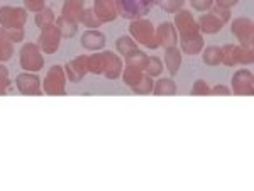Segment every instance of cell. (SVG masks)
Here are the masks:
<instances>
[{
	"mask_svg": "<svg viewBox=\"0 0 254 191\" xmlns=\"http://www.w3.org/2000/svg\"><path fill=\"white\" fill-rule=\"evenodd\" d=\"M210 95H215V96H231L232 92L229 87L225 85H215L214 88H210Z\"/></svg>",
	"mask_w": 254,
	"mask_h": 191,
	"instance_id": "ab89813d",
	"label": "cell"
},
{
	"mask_svg": "<svg viewBox=\"0 0 254 191\" xmlns=\"http://www.w3.org/2000/svg\"><path fill=\"white\" fill-rule=\"evenodd\" d=\"M105 56V70H104V76L107 80H117L121 78L122 75V58L119 54H116L114 51H102Z\"/></svg>",
	"mask_w": 254,
	"mask_h": 191,
	"instance_id": "9a60e30c",
	"label": "cell"
},
{
	"mask_svg": "<svg viewBox=\"0 0 254 191\" xmlns=\"http://www.w3.org/2000/svg\"><path fill=\"white\" fill-rule=\"evenodd\" d=\"M87 70L92 75H104L105 70V56L104 52H93V54L87 56Z\"/></svg>",
	"mask_w": 254,
	"mask_h": 191,
	"instance_id": "603a6c76",
	"label": "cell"
},
{
	"mask_svg": "<svg viewBox=\"0 0 254 191\" xmlns=\"http://www.w3.org/2000/svg\"><path fill=\"white\" fill-rule=\"evenodd\" d=\"M19 64L24 71L38 73L44 68V58L38 43H26L19 51Z\"/></svg>",
	"mask_w": 254,
	"mask_h": 191,
	"instance_id": "3957f363",
	"label": "cell"
},
{
	"mask_svg": "<svg viewBox=\"0 0 254 191\" xmlns=\"http://www.w3.org/2000/svg\"><path fill=\"white\" fill-rule=\"evenodd\" d=\"M80 24L87 27V29H98V27L102 26V22L98 20L93 9H83L81 17H80Z\"/></svg>",
	"mask_w": 254,
	"mask_h": 191,
	"instance_id": "f546056e",
	"label": "cell"
},
{
	"mask_svg": "<svg viewBox=\"0 0 254 191\" xmlns=\"http://www.w3.org/2000/svg\"><path fill=\"white\" fill-rule=\"evenodd\" d=\"M190 5L198 12H208L214 7V0H190Z\"/></svg>",
	"mask_w": 254,
	"mask_h": 191,
	"instance_id": "74e56055",
	"label": "cell"
},
{
	"mask_svg": "<svg viewBox=\"0 0 254 191\" xmlns=\"http://www.w3.org/2000/svg\"><path fill=\"white\" fill-rule=\"evenodd\" d=\"M12 54H14V43H10L5 38V34L2 32V27H0V63L9 61Z\"/></svg>",
	"mask_w": 254,
	"mask_h": 191,
	"instance_id": "f1b7e54d",
	"label": "cell"
},
{
	"mask_svg": "<svg viewBox=\"0 0 254 191\" xmlns=\"http://www.w3.org/2000/svg\"><path fill=\"white\" fill-rule=\"evenodd\" d=\"M64 73H66V80H69L71 83H78L85 78V75L88 73L87 70V56H76L75 59L68 61L64 64Z\"/></svg>",
	"mask_w": 254,
	"mask_h": 191,
	"instance_id": "4fadbf2b",
	"label": "cell"
},
{
	"mask_svg": "<svg viewBox=\"0 0 254 191\" xmlns=\"http://www.w3.org/2000/svg\"><path fill=\"white\" fill-rule=\"evenodd\" d=\"M60 43H61V32L55 24L41 29L38 44L44 54H55L60 49Z\"/></svg>",
	"mask_w": 254,
	"mask_h": 191,
	"instance_id": "8fae6325",
	"label": "cell"
},
{
	"mask_svg": "<svg viewBox=\"0 0 254 191\" xmlns=\"http://www.w3.org/2000/svg\"><path fill=\"white\" fill-rule=\"evenodd\" d=\"M122 81L127 85L129 88L136 87L139 81L142 80V76H144V71L142 70H137V68H132V66H124V70H122Z\"/></svg>",
	"mask_w": 254,
	"mask_h": 191,
	"instance_id": "4316f807",
	"label": "cell"
},
{
	"mask_svg": "<svg viewBox=\"0 0 254 191\" xmlns=\"http://www.w3.org/2000/svg\"><path fill=\"white\" fill-rule=\"evenodd\" d=\"M55 26L58 27L61 32V38H66V39H73L76 34H78V24L73 22V20H68L66 17L60 15L55 20Z\"/></svg>",
	"mask_w": 254,
	"mask_h": 191,
	"instance_id": "44dd1931",
	"label": "cell"
},
{
	"mask_svg": "<svg viewBox=\"0 0 254 191\" xmlns=\"http://www.w3.org/2000/svg\"><path fill=\"white\" fill-rule=\"evenodd\" d=\"M55 20H56L55 12H53V9H49V7H44L43 10H39L38 14L34 15V22L39 29H44V27H48V26H53Z\"/></svg>",
	"mask_w": 254,
	"mask_h": 191,
	"instance_id": "83f0119b",
	"label": "cell"
},
{
	"mask_svg": "<svg viewBox=\"0 0 254 191\" xmlns=\"http://www.w3.org/2000/svg\"><path fill=\"white\" fill-rule=\"evenodd\" d=\"M43 93L49 96L66 95V73L60 64H53L43 80Z\"/></svg>",
	"mask_w": 254,
	"mask_h": 191,
	"instance_id": "7a4b0ae2",
	"label": "cell"
},
{
	"mask_svg": "<svg viewBox=\"0 0 254 191\" xmlns=\"http://www.w3.org/2000/svg\"><path fill=\"white\" fill-rule=\"evenodd\" d=\"M2 32L5 34V38L9 39L10 43H14V44L22 43L24 38H26L24 27H10V29H5V27H2Z\"/></svg>",
	"mask_w": 254,
	"mask_h": 191,
	"instance_id": "e575fe53",
	"label": "cell"
},
{
	"mask_svg": "<svg viewBox=\"0 0 254 191\" xmlns=\"http://www.w3.org/2000/svg\"><path fill=\"white\" fill-rule=\"evenodd\" d=\"M119 17L127 20H136L149 14V7H146L141 0H116Z\"/></svg>",
	"mask_w": 254,
	"mask_h": 191,
	"instance_id": "9c48e42d",
	"label": "cell"
},
{
	"mask_svg": "<svg viewBox=\"0 0 254 191\" xmlns=\"http://www.w3.org/2000/svg\"><path fill=\"white\" fill-rule=\"evenodd\" d=\"M232 93L237 96L254 95V75L251 70H237L232 76Z\"/></svg>",
	"mask_w": 254,
	"mask_h": 191,
	"instance_id": "ba28073f",
	"label": "cell"
},
{
	"mask_svg": "<svg viewBox=\"0 0 254 191\" xmlns=\"http://www.w3.org/2000/svg\"><path fill=\"white\" fill-rule=\"evenodd\" d=\"M190 93L193 96H207V95H210V88H208V85L203 80H196L193 83V87H191Z\"/></svg>",
	"mask_w": 254,
	"mask_h": 191,
	"instance_id": "d590c367",
	"label": "cell"
},
{
	"mask_svg": "<svg viewBox=\"0 0 254 191\" xmlns=\"http://www.w3.org/2000/svg\"><path fill=\"white\" fill-rule=\"evenodd\" d=\"M187 0H156V3L161 7L163 10L168 14H175V12L182 10V7L185 5Z\"/></svg>",
	"mask_w": 254,
	"mask_h": 191,
	"instance_id": "836d02e7",
	"label": "cell"
},
{
	"mask_svg": "<svg viewBox=\"0 0 254 191\" xmlns=\"http://www.w3.org/2000/svg\"><path fill=\"white\" fill-rule=\"evenodd\" d=\"M182 54L183 52L176 46L166 48L165 49V66H166V70L170 71L171 76H175L176 73H178L180 66H182V58H183Z\"/></svg>",
	"mask_w": 254,
	"mask_h": 191,
	"instance_id": "d6986e66",
	"label": "cell"
},
{
	"mask_svg": "<svg viewBox=\"0 0 254 191\" xmlns=\"http://www.w3.org/2000/svg\"><path fill=\"white\" fill-rule=\"evenodd\" d=\"M15 87L19 93L27 96H41L43 95V88H41V78L36 73L24 71L15 76Z\"/></svg>",
	"mask_w": 254,
	"mask_h": 191,
	"instance_id": "30bf717a",
	"label": "cell"
},
{
	"mask_svg": "<svg viewBox=\"0 0 254 191\" xmlns=\"http://www.w3.org/2000/svg\"><path fill=\"white\" fill-rule=\"evenodd\" d=\"M24 5H26V10L38 14L39 10L46 7V0H24Z\"/></svg>",
	"mask_w": 254,
	"mask_h": 191,
	"instance_id": "f35d334b",
	"label": "cell"
},
{
	"mask_svg": "<svg viewBox=\"0 0 254 191\" xmlns=\"http://www.w3.org/2000/svg\"><path fill=\"white\" fill-rule=\"evenodd\" d=\"M156 43L159 48H171L178 44V32L171 22H163L156 27Z\"/></svg>",
	"mask_w": 254,
	"mask_h": 191,
	"instance_id": "5bb4252c",
	"label": "cell"
},
{
	"mask_svg": "<svg viewBox=\"0 0 254 191\" xmlns=\"http://www.w3.org/2000/svg\"><path fill=\"white\" fill-rule=\"evenodd\" d=\"M144 73L146 75H149L151 78H158V76L163 73V61L159 59L158 56H149Z\"/></svg>",
	"mask_w": 254,
	"mask_h": 191,
	"instance_id": "1f68e13d",
	"label": "cell"
},
{
	"mask_svg": "<svg viewBox=\"0 0 254 191\" xmlns=\"http://www.w3.org/2000/svg\"><path fill=\"white\" fill-rule=\"evenodd\" d=\"M222 51V64L225 66H236V64H253L254 61V51L253 48H243L239 44H225L220 48Z\"/></svg>",
	"mask_w": 254,
	"mask_h": 191,
	"instance_id": "277c9868",
	"label": "cell"
},
{
	"mask_svg": "<svg viewBox=\"0 0 254 191\" xmlns=\"http://www.w3.org/2000/svg\"><path fill=\"white\" fill-rule=\"evenodd\" d=\"M116 49L119 54L126 58V56H129L130 52H134L136 49H139V48H137V43L130 38V36H121V38L116 41Z\"/></svg>",
	"mask_w": 254,
	"mask_h": 191,
	"instance_id": "484cf974",
	"label": "cell"
},
{
	"mask_svg": "<svg viewBox=\"0 0 254 191\" xmlns=\"http://www.w3.org/2000/svg\"><path fill=\"white\" fill-rule=\"evenodd\" d=\"M175 29L178 32V41H185V39H190V38H195V36L202 34L198 29V24L196 20L193 19V15L190 14V10H178L175 12Z\"/></svg>",
	"mask_w": 254,
	"mask_h": 191,
	"instance_id": "5b68a950",
	"label": "cell"
},
{
	"mask_svg": "<svg viewBox=\"0 0 254 191\" xmlns=\"http://www.w3.org/2000/svg\"><path fill=\"white\" fill-rule=\"evenodd\" d=\"M81 46L88 51H100L105 46V36L97 29H88L81 34Z\"/></svg>",
	"mask_w": 254,
	"mask_h": 191,
	"instance_id": "2e32d148",
	"label": "cell"
},
{
	"mask_svg": "<svg viewBox=\"0 0 254 191\" xmlns=\"http://www.w3.org/2000/svg\"><path fill=\"white\" fill-rule=\"evenodd\" d=\"M176 92H178V88L171 78H159L158 81H154L153 93L156 96H171L176 95Z\"/></svg>",
	"mask_w": 254,
	"mask_h": 191,
	"instance_id": "7402d4cb",
	"label": "cell"
},
{
	"mask_svg": "<svg viewBox=\"0 0 254 191\" xmlns=\"http://www.w3.org/2000/svg\"><path fill=\"white\" fill-rule=\"evenodd\" d=\"M178 43H180V51L182 52H185V54H188V56H196L203 51V44H205V41H203L202 34H198V36H195V38L178 41Z\"/></svg>",
	"mask_w": 254,
	"mask_h": 191,
	"instance_id": "ffe728a7",
	"label": "cell"
},
{
	"mask_svg": "<svg viewBox=\"0 0 254 191\" xmlns=\"http://www.w3.org/2000/svg\"><path fill=\"white\" fill-rule=\"evenodd\" d=\"M210 12H212V14L215 15L217 19L220 20V22L224 24V26H225V24L229 22V20H231V15H232L231 9H222V7H217V5H214V7H212V9H210Z\"/></svg>",
	"mask_w": 254,
	"mask_h": 191,
	"instance_id": "8d00e7d4",
	"label": "cell"
},
{
	"mask_svg": "<svg viewBox=\"0 0 254 191\" xmlns=\"http://www.w3.org/2000/svg\"><path fill=\"white\" fill-rule=\"evenodd\" d=\"M196 24H198L200 32H203V34H217V32H220L224 27V24L220 22L210 10L203 12V15H200V19Z\"/></svg>",
	"mask_w": 254,
	"mask_h": 191,
	"instance_id": "e0dca14e",
	"label": "cell"
},
{
	"mask_svg": "<svg viewBox=\"0 0 254 191\" xmlns=\"http://www.w3.org/2000/svg\"><path fill=\"white\" fill-rule=\"evenodd\" d=\"M10 85L12 81L9 78V68L3 63H0V96L7 95L10 92Z\"/></svg>",
	"mask_w": 254,
	"mask_h": 191,
	"instance_id": "d6a6232c",
	"label": "cell"
},
{
	"mask_svg": "<svg viewBox=\"0 0 254 191\" xmlns=\"http://www.w3.org/2000/svg\"><path fill=\"white\" fill-rule=\"evenodd\" d=\"M83 9H85V0H64L63 7H61V15L66 17L68 20L80 24V17Z\"/></svg>",
	"mask_w": 254,
	"mask_h": 191,
	"instance_id": "ac0fdd59",
	"label": "cell"
},
{
	"mask_svg": "<svg viewBox=\"0 0 254 191\" xmlns=\"http://www.w3.org/2000/svg\"><path fill=\"white\" fill-rule=\"evenodd\" d=\"M147 59H149V56H147L144 51L136 49L134 52H130L129 56H126L124 63H126V66H132V68H137V70L144 71L146 64H147Z\"/></svg>",
	"mask_w": 254,
	"mask_h": 191,
	"instance_id": "cb8c5ba5",
	"label": "cell"
},
{
	"mask_svg": "<svg viewBox=\"0 0 254 191\" xmlns=\"http://www.w3.org/2000/svg\"><path fill=\"white\" fill-rule=\"evenodd\" d=\"M129 34L137 44H142L144 48H149V49H158L159 48L156 43V27L153 26L149 19L141 17L130 20Z\"/></svg>",
	"mask_w": 254,
	"mask_h": 191,
	"instance_id": "6da1fadb",
	"label": "cell"
},
{
	"mask_svg": "<svg viewBox=\"0 0 254 191\" xmlns=\"http://www.w3.org/2000/svg\"><path fill=\"white\" fill-rule=\"evenodd\" d=\"M142 3H144L146 7H149V9H153L154 5H156V0H141Z\"/></svg>",
	"mask_w": 254,
	"mask_h": 191,
	"instance_id": "b9f144b4",
	"label": "cell"
},
{
	"mask_svg": "<svg viewBox=\"0 0 254 191\" xmlns=\"http://www.w3.org/2000/svg\"><path fill=\"white\" fill-rule=\"evenodd\" d=\"M92 9L102 24L114 22V20L119 17L116 0H93Z\"/></svg>",
	"mask_w": 254,
	"mask_h": 191,
	"instance_id": "7c38bea8",
	"label": "cell"
},
{
	"mask_svg": "<svg viewBox=\"0 0 254 191\" xmlns=\"http://www.w3.org/2000/svg\"><path fill=\"white\" fill-rule=\"evenodd\" d=\"M27 22V10L24 7H0V27H24Z\"/></svg>",
	"mask_w": 254,
	"mask_h": 191,
	"instance_id": "52a82bcc",
	"label": "cell"
},
{
	"mask_svg": "<svg viewBox=\"0 0 254 191\" xmlns=\"http://www.w3.org/2000/svg\"><path fill=\"white\" fill-rule=\"evenodd\" d=\"M202 59L207 66H219L222 64V51H220V46H208L203 49Z\"/></svg>",
	"mask_w": 254,
	"mask_h": 191,
	"instance_id": "d4e9b609",
	"label": "cell"
},
{
	"mask_svg": "<svg viewBox=\"0 0 254 191\" xmlns=\"http://www.w3.org/2000/svg\"><path fill=\"white\" fill-rule=\"evenodd\" d=\"M241 0H214V5L222 7V9H232L234 5H237Z\"/></svg>",
	"mask_w": 254,
	"mask_h": 191,
	"instance_id": "60d3db41",
	"label": "cell"
},
{
	"mask_svg": "<svg viewBox=\"0 0 254 191\" xmlns=\"http://www.w3.org/2000/svg\"><path fill=\"white\" fill-rule=\"evenodd\" d=\"M231 31L239 41V46L253 48L254 46V22L251 17H237L232 20Z\"/></svg>",
	"mask_w": 254,
	"mask_h": 191,
	"instance_id": "8992f818",
	"label": "cell"
},
{
	"mask_svg": "<svg viewBox=\"0 0 254 191\" xmlns=\"http://www.w3.org/2000/svg\"><path fill=\"white\" fill-rule=\"evenodd\" d=\"M153 88H154V80L151 78L149 75H146V73H144L142 80L139 81L136 87L130 88V90L136 93V95H149V93H153Z\"/></svg>",
	"mask_w": 254,
	"mask_h": 191,
	"instance_id": "4dcf8cb0",
	"label": "cell"
}]
</instances>
